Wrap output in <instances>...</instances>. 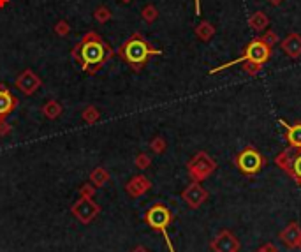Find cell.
<instances>
[{
    "instance_id": "6da1fadb",
    "label": "cell",
    "mask_w": 301,
    "mask_h": 252,
    "mask_svg": "<svg viewBox=\"0 0 301 252\" xmlns=\"http://www.w3.org/2000/svg\"><path fill=\"white\" fill-rule=\"evenodd\" d=\"M71 57L85 74H97L113 59V48L106 43L104 37L90 30L81 37V41L72 48Z\"/></svg>"
},
{
    "instance_id": "7a4b0ae2",
    "label": "cell",
    "mask_w": 301,
    "mask_h": 252,
    "mask_svg": "<svg viewBox=\"0 0 301 252\" xmlns=\"http://www.w3.org/2000/svg\"><path fill=\"white\" fill-rule=\"evenodd\" d=\"M117 53L134 73H141L152 57L162 55V49L154 48L139 32H134V34L118 48Z\"/></svg>"
},
{
    "instance_id": "3957f363",
    "label": "cell",
    "mask_w": 301,
    "mask_h": 252,
    "mask_svg": "<svg viewBox=\"0 0 301 252\" xmlns=\"http://www.w3.org/2000/svg\"><path fill=\"white\" fill-rule=\"evenodd\" d=\"M270 59H271V48L268 46L261 37H254V39L247 44L245 51H243V55L240 57V59L225 62V64L218 65V67L212 69L210 74H217L220 71H225L228 67H233V65H236V64H241L243 71L249 74V76H255V74L261 71L262 65H265Z\"/></svg>"
},
{
    "instance_id": "277c9868",
    "label": "cell",
    "mask_w": 301,
    "mask_h": 252,
    "mask_svg": "<svg viewBox=\"0 0 301 252\" xmlns=\"http://www.w3.org/2000/svg\"><path fill=\"white\" fill-rule=\"evenodd\" d=\"M145 221H146V224L150 226L152 229L160 231V233L164 235V240H166V243H167L169 252H176L175 247H173L171 240H169V235H167V228H169V224H171V221H173V212H171V210H169L167 206L162 205V203H155V205H152L150 208L146 210Z\"/></svg>"
},
{
    "instance_id": "5b68a950",
    "label": "cell",
    "mask_w": 301,
    "mask_h": 252,
    "mask_svg": "<svg viewBox=\"0 0 301 252\" xmlns=\"http://www.w3.org/2000/svg\"><path fill=\"white\" fill-rule=\"evenodd\" d=\"M234 164L240 169V173L247 176H252V175H257L266 166V157L259 150H255L254 147H247L234 157Z\"/></svg>"
},
{
    "instance_id": "8992f818",
    "label": "cell",
    "mask_w": 301,
    "mask_h": 252,
    "mask_svg": "<svg viewBox=\"0 0 301 252\" xmlns=\"http://www.w3.org/2000/svg\"><path fill=\"white\" fill-rule=\"evenodd\" d=\"M275 164L289 175L298 185H301V148L287 147L275 157Z\"/></svg>"
},
{
    "instance_id": "52a82bcc",
    "label": "cell",
    "mask_w": 301,
    "mask_h": 252,
    "mask_svg": "<svg viewBox=\"0 0 301 252\" xmlns=\"http://www.w3.org/2000/svg\"><path fill=\"white\" fill-rule=\"evenodd\" d=\"M215 169H217V163L206 152H197L187 163V173L192 178V182H203L206 178H210Z\"/></svg>"
},
{
    "instance_id": "ba28073f",
    "label": "cell",
    "mask_w": 301,
    "mask_h": 252,
    "mask_svg": "<svg viewBox=\"0 0 301 252\" xmlns=\"http://www.w3.org/2000/svg\"><path fill=\"white\" fill-rule=\"evenodd\" d=\"M72 215L83 224H90V222L101 213V206H99L92 197H80L72 206H71Z\"/></svg>"
},
{
    "instance_id": "9c48e42d",
    "label": "cell",
    "mask_w": 301,
    "mask_h": 252,
    "mask_svg": "<svg viewBox=\"0 0 301 252\" xmlns=\"http://www.w3.org/2000/svg\"><path fill=\"white\" fill-rule=\"evenodd\" d=\"M210 249L213 252H238L240 250V240L231 231L224 229L212 240Z\"/></svg>"
},
{
    "instance_id": "30bf717a",
    "label": "cell",
    "mask_w": 301,
    "mask_h": 252,
    "mask_svg": "<svg viewBox=\"0 0 301 252\" xmlns=\"http://www.w3.org/2000/svg\"><path fill=\"white\" fill-rule=\"evenodd\" d=\"M41 85H43L41 83V78L32 69H25L16 78V88L22 94H25V96H34Z\"/></svg>"
},
{
    "instance_id": "8fae6325",
    "label": "cell",
    "mask_w": 301,
    "mask_h": 252,
    "mask_svg": "<svg viewBox=\"0 0 301 252\" xmlns=\"http://www.w3.org/2000/svg\"><path fill=\"white\" fill-rule=\"evenodd\" d=\"M181 197H183L187 206H191V208H199V206L208 200V191L201 185V182H192L189 187L183 189Z\"/></svg>"
},
{
    "instance_id": "7c38bea8",
    "label": "cell",
    "mask_w": 301,
    "mask_h": 252,
    "mask_svg": "<svg viewBox=\"0 0 301 252\" xmlns=\"http://www.w3.org/2000/svg\"><path fill=\"white\" fill-rule=\"evenodd\" d=\"M278 240L287 249H301V226L296 221L289 222L278 235Z\"/></svg>"
},
{
    "instance_id": "4fadbf2b",
    "label": "cell",
    "mask_w": 301,
    "mask_h": 252,
    "mask_svg": "<svg viewBox=\"0 0 301 252\" xmlns=\"http://www.w3.org/2000/svg\"><path fill=\"white\" fill-rule=\"evenodd\" d=\"M16 108H18V99L12 96L7 85L0 83V120H6Z\"/></svg>"
},
{
    "instance_id": "5bb4252c",
    "label": "cell",
    "mask_w": 301,
    "mask_h": 252,
    "mask_svg": "<svg viewBox=\"0 0 301 252\" xmlns=\"http://www.w3.org/2000/svg\"><path fill=\"white\" fill-rule=\"evenodd\" d=\"M152 189V182L146 178L145 175H136L133 176L125 185V192L129 194L130 197H139L143 194H146Z\"/></svg>"
},
{
    "instance_id": "9a60e30c",
    "label": "cell",
    "mask_w": 301,
    "mask_h": 252,
    "mask_svg": "<svg viewBox=\"0 0 301 252\" xmlns=\"http://www.w3.org/2000/svg\"><path fill=\"white\" fill-rule=\"evenodd\" d=\"M280 48L286 53L289 59H299L301 57V35L292 32L286 37V39L280 41Z\"/></svg>"
},
{
    "instance_id": "2e32d148",
    "label": "cell",
    "mask_w": 301,
    "mask_h": 252,
    "mask_svg": "<svg viewBox=\"0 0 301 252\" xmlns=\"http://www.w3.org/2000/svg\"><path fill=\"white\" fill-rule=\"evenodd\" d=\"M278 122L280 125L286 127V141L289 143V147L301 148V122L292 123V125H289L284 118H280Z\"/></svg>"
},
{
    "instance_id": "e0dca14e",
    "label": "cell",
    "mask_w": 301,
    "mask_h": 252,
    "mask_svg": "<svg viewBox=\"0 0 301 252\" xmlns=\"http://www.w3.org/2000/svg\"><path fill=\"white\" fill-rule=\"evenodd\" d=\"M270 25V18L265 11H255L254 14H250L249 18V27L252 28L254 32H265Z\"/></svg>"
},
{
    "instance_id": "ac0fdd59",
    "label": "cell",
    "mask_w": 301,
    "mask_h": 252,
    "mask_svg": "<svg viewBox=\"0 0 301 252\" xmlns=\"http://www.w3.org/2000/svg\"><path fill=\"white\" fill-rule=\"evenodd\" d=\"M215 27H213L210 22H201L199 25L196 27V35H197V39H201L203 43H208L210 39H212L213 35H215Z\"/></svg>"
},
{
    "instance_id": "d6986e66",
    "label": "cell",
    "mask_w": 301,
    "mask_h": 252,
    "mask_svg": "<svg viewBox=\"0 0 301 252\" xmlns=\"http://www.w3.org/2000/svg\"><path fill=\"white\" fill-rule=\"evenodd\" d=\"M41 111H43V115L46 118H49V120H57V118L62 115V104L60 102H57L55 99H49Z\"/></svg>"
},
{
    "instance_id": "ffe728a7",
    "label": "cell",
    "mask_w": 301,
    "mask_h": 252,
    "mask_svg": "<svg viewBox=\"0 0 301 252\" xmlns=\"http://www.w3.org/2000/svg\"><path fill=\"white\" fill-rule=\"evenodd\" d=\"M108 180H109V173L101 166L90 173V184H93L96 187H104L108 184Z\"/></svg>"
},
{
    "instance_id": "44dd1931",
    "label": "cell",
    "mask_w": 301,
    "mask_h": 252,
    "mask_svg": "<svg viewBox=\"0 0 301 252\" xmlns=\"http://www.w3.org/2000/svg\"><path fill=\"white\" fill-rule=\"evenodd\" d=\"M81 118H83L85 123L93 125V123H97L99 118H101V111H99L96 106H86L83 110V113H81Z\"/></svg>"
},
{
    "instance_id": "7402d4cb",
    "label": "cell",
    "mask_w": 301,
    "mask_h": 252,
    "mask_svg": "<svg viewBox=\"0 0 301 252\" xmlns=\"http://www.w3.org/2000/svg\"><path fill=\"white\" fill-rule=\"evenodd\" d=\"M141 18L145 20L148 25H152V23L157 22V18H159V11H157V7L154 6V4H148V6L143 7Z\"/></svg>"
},
{
    "instance_id": "603a6c76",
    "label": "cell",
    "mask_w": 301,
    "mask_h": 252,
    "mask_svg": "<svg viewBox=\"0 0 301 252\" xmlns=\"http://www.w3.org/2000/svg\"><path fill=\"white\" fill-rule=\"evenodd\" d=\"M166 148H167V143H166V139H164L162 136H157V138L152 139L150 150L154 152V154H157V155L164 154V152H166Z\"/></svg>"
},
{
    "instance_id": "cb8c5ba5",
    "label": "cell",
    "mask_w": 301,
    "mask_h": 252,
    "mask_svg": "<svg viewBox=\"0 0 301 252\" xmlns=\"http://www.w3.org/2000/svg\"><path fill=\"white\" fill-rule=\"evenodd\" d=\"M111 11L108 9L106 6H99L96 11H93V18H96V22L99 23H108L111 20Z\"/></svg>"
},
{
    "instance_id": "d4e9b609",
    "label": "cell",
    "mask_w": 301,
    "mask_h": 252,
    "mask_svg": "<svg viewBox=\"0 0 301 252\" xmlns=\"http://www.w3.org/2000/svg\"><path fill=\"white\" fill-rule=\"evenodd\" d=\"M261 39L265 41V43H266L271 49L275 48V44L280 43L278 34H277V32H273V30H265V32H262V35H261Z\"/></svg>"
},
{
    "instance_id": "484cf974",
    "label": "cell",
    "mask_w": 301,
    "mask_h": 252,
    "mask_svg": "<svg viewBox=\"0 0 301 252\" xmlns=\"http://www.w3.org/2000/svg\"><path fill=\"white\" fill-rule=\"evenodd\" d=\"M134 164H136V168L138 169H146V168H150V164H152V157L141 152V154L136 155Z\"/></svg>"
},
{
    "instance_id": "4316f807",
    "label": "cell",
    "mask_w": 301,
    "mask_h": 252,
    "mask_svg": "<svg viewBox=\"0 0 301 252\" xmlns=\"http://www.w3.org/2000/svg\"><path fill=\"white\" fill-rule=\"evenodd\" d=\"M53 30H55V34H57V35L65 37V35H69V32H71V25L65 22V20H60V22H57V23H55Z\"/></svg>"
},
{
    "instance_id": "83f0119b",
    "label": "cell",
    "mask_w": 301,
    "mask_h": 252,
    "mask_svg": "<svg viewBox=\"0 0 301 252\" xmlns=\"http://www.w3.org/2000/svg\"><path fill=\"white\" fill-rule=\"evenodd\" d=\"M96 185L93 184H83L80 187V194L81 197H93V194H96Z\"/></svg>"
},
{
    "instance_id": "f1b7e54d",
    "label": "cell",
    "mask_w": 301,
    "mask_h": 252,
    "mask_svg": "<svg viewBox=\"0 0 301 252\" xmlns=\"http://www.w3.org/2000/svg\"><path fill=\"white\" fill-rule=\"evenodd\" d=\"M255 252H278V249H277V245H273V243H262Z\"/></svg>"
},
{
    "instance_id": "f546056e",
    "label": "cell",
    "mask_w": 301,
    "mask_h": 252,
    "mask_svg": "<svg viewBox=\"0 0 301 252\" xmlns=\"http://www.w3.org/2000/svg\"><path fill=\"white\" fill-rule=\"evenodd\" d=\"M9 132H11V125H9V123H7L6 120H0V136L4 138V136H7Z\"/></svg>"
},
{
    "instance_id": "4dcf8cb0",
    "label": "cell",
    "mask_w": 301,
    "mask_h": 252,
    "mask_svg": "<svg viewBox=\"0 0 301 252\" xmlns=\"http://www.w3.org/2000/svg\"><path fill=\"white\" fill-rule=\"evenodd\" d=\"M194 7H196V14H201V0H194Z\"/></svg>"
},
{
    "instance_id": "1f68e13d",
    "label": "cell",
    "mask_w": 301,
    "mask_h": 252,
    "mask_svg": "<svg viewBox=\"0 0 301 252\" xmlns=\"http://www.w3.org/2000/svg\"><path fill=\"white\" fill-rule=\"evenodd\" d=\"M268 2H270L271 6H280V4H282L284 0H268Z\"/></svg>"
},
{
    "instance_id": "d6a6232c",
    "label": "cell",
    "mask_w": 301,
    "mask_h": 252,
    "mask_svg": "<svg viewBox=\"0 0 301 252\" xmlns=\"http://www.w3.org/2000/svg\"><path fill=\"white\" fill-rule=\"evenodd\" d=\"M133 252H148V250L145 249V247H141V245H139V247H136V249H134Z\"/></svg>"
},
{
    "instance_id": "836d02e7",
    "label": "cell",
    "mask_w": 301,
    "mask_h": 252,
    "mask_svg": "<svg viewBox=\"0 0 301 252\" xmlns=\"http://www.w3.org/2000/svg\"><path fill=\"white\" fill-rule=\"evenodd\" d=\"M9 4V0H0V7H6Z\"/></svg>"
},
{
    "instance_id": "e575fe53",
    "label": "cell",
    "mask_w": 301,
    "mask_h": 252,
    "mask_svg": "<svg viewBox=\"0 0 301 252\" xmlns=\"http://www.w3.org/2000/svg\"><path fill=\"white\" fill-rule=\"evenodd\" d=\"M120 2H123V4H130L133 0H120Z\"/></svg>"
}]
</instances>
